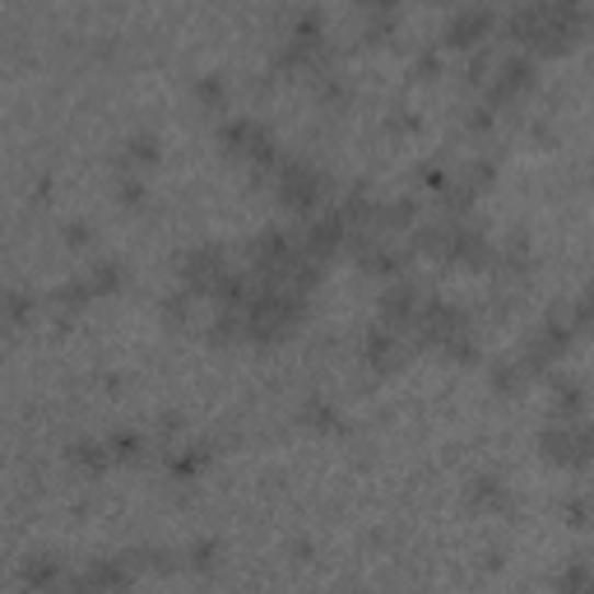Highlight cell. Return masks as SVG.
Segmentation results:
<instances>
[{
  "label": "cell",
  "mask_w": 594,
  "mask_h": 594,
  "mask_svg": "<svg viewBox=\"0 0 594 594\" xmlns=\"http://www.w3.org/2000/svg\"><path fill=\"white\" fill-rule=\"evenodd\" d=\"M419 307H423V293L413 284H395L386 297H381V316L395 334H409L413 321H419Z\"/></svg>",
  "instance_id": "cell-7"
},
{
  "label": "cell",
  "mask_w": 594,
  "mask_h": 594,
  "mask_svg": "<svg viewBox=\"0 0 594 594\" xmlns=\"http://www.w3.org/2000/svg\"><path fill=\"white\" fill-rule=\"evenodd\" d=\"M28 311H33V302H28V293H5V302H0V316L5 321H28Z\"/></svg>",
  "instance_id": "cell-12"
},
{
  "label": "cell",
  "mask_w": 594,
  "mask_h": 594,
  "mask_svg": "<svg viewBox=\"0 0 594 594\" xmlns=\"http://www.w3.org/2000/svg\"><path fill=\"white\" fill-rule=\"evenodd\" d=\"M116 284H122V270H116V265H98L93 279H89L93 293H107V288H116Z\"/></svg>",
  "instance_id": "cell-16"
},
{
  "label": "cell",
  "mask_w": 594,
  "mask_h": 594,
  "mask_svg": "<svg viewBox=\"0 0 594 594\" xmlns=\"http://www.w3.org/2000/svg\"><path fill=\"white\" fill-rule=\"evenodd\" d=\"M61 581H66V571H61L56 558H28V567H24V585L28 590H56Z\"/></svg>",
  "instance_id": "cell-10"
},
{
  "label": "cell",
  "mask_w": 594,
  "mask_h": 594,
  "mask_svg": "<svg viewBox=\"0 0 594 594\" xmlns=\"http://www.w3.org/2000/svg\"><path fill=\"white\" fill-rule=\"evenodd\" d=\"M219 140L232 153H247L255 168H274V163H279V158H274V135L261 122H251V116H232V122L219 130Z\"/></svg>",
  "instance_id": "cell-3"
},
{
  "label": "cell",
  "mask_w": 594,
  "mask_h": 594,
  "mask_svg": "<svg viewBox=\"0 0 594 594\" xmlns=\"http://www.w3.org/2000/svg\"><path fill=\"white\" fill-rule=\"evenodd\" d=\"M558 590H562V594H585V590H590V567H585V562H571L562 576H558Z\"/></svg>",
  "instance_id": "cell-11"
},
{
  "label": "cell",
  "mask_w": 594,
  "mask_h": 594,
  "mask_svg": "<svg viewBox=\"0 0 594 594\" xmlns=\"http://www.w3.org/2000/svg\"><path fill=\"white\" fill-rule=\"evenodd\" d=\"M130 585V558H98L66 581L70 594H122Z\"/></svg>",
  "instance_id": "cell-4"
},
{
  "label": "cell",
  "mask_w": 594,
  "mask_h": 594,
  "mask_svg": "<svg viewBox=\"0 0 594 594\" xmlns=\"http://www.w3.org/2000/svg\"><path fill=\"white\" fill-rule=\"evenodd\" d=\"M585 24V10L581 5H521L516 14H511V33L525 37V43L534 47H544V52H558L567 47L571 37L581 33Z\"/></svg>",
  "instance_id": "cell-1"
},
{
  "label": "cell",
  "mask_w": 594,
  "mask_h": 594,
  "mask_svg": "<svg viewBox=\"0 0 594 594\" xmlns=\"http://www.w3.org/2000/svg\"><path fill=\"white\" fill-rule=\"evenodd\" d=\"M195 93H201V103H209V107H219L228 89H224V79H219V75H205V79H201V84H195Z\"/></svg>",
  "instance_id": "cell-14"
},
{
  "label": "cell",
  "mask_w": 594,
  "mask_h": 594,
  "mask_svg": "<svg viewBox=\"0 0 594 594\" xmlns=\"http://www.w3.org/2000/svg\"><path fill=\"white\" fill-rule=\"evenodd\" d=\"M395 24V10H367V33H386Z\"/></svg>",
  "instance_id": "cell-17"
},
{
  "label": "cell",
  "mask_w": 594,
  "mask_h": 594,
  "mask_svg": "<svg viewBox=\"0 0 594 594\" xmlns=\"http://www.w3.org/2000/svg\"><path fill=\"white\" fill-rule=\"evenodd\" d=\"M544 455L548 460H558V465H590V432H585V423L576 419V423H558V427H548L544 432Z\"/></svg>",
  "instance_id": "cell-5"
},
{
  "label": "cell",
  "mask_w": 594,
  "mask_h": 594,
  "mask_svg": "<svg viewBox=\"0 0 594 594\" xmlns=\"http://www.w3.org/2000/svg\"><path fill=\"white\" fill-rule=\"evenodd\" d=\"M274 172H279V201L297 214H311L316 205L325 201V176L316 172L307 158H279L274 163Z\"/></svg>",
  "instance_id": "cell-2"
},
{
  "label": "cell",
  "mask_w": 594,
  "mask_h": 594,
  "mask_svg": "<svg viewBox=\"0 0 594 594\" xmlns=\"http://www.w3.org/2000/svg\"><path fill=\"white\" fill-rule=\"evenodd\" d=\"M488 28H492V10H483V5H465V10H455V14L446 19V43L469 47V43H479Z\"/></svg>",
  "instance_id": "cell-8"
},
{
  "label": "cell",
  "mask_w": 594,
  "mask_h": 594,
  "mask_svg": "<svg viewBox=\"0 0 594 594\" xmlns=\"http://www.w3.org/2000/svg\"><path fill=\"white\" fill-rule=\"evenodd\" d=\"M473 498H479L483 506H506V488L498 479H479V488H473Z\"/></svg>",
  "instance_id": "cell-15"
},
{
  "label": "cell",
  "mask_w": 594,
  "mask_h": 594,
  "mask_svg": "<svg viewBox=\"0 0 594 594\" xmlns=\"http://www.w3.org/2000/svg\"><path fill=\"white\" fill-rule=\"evenodd\" d=\"M75 460L89 465V469H103V465H112V455H107V446H98V442H79L75 446Z\"/></svg>",
  "instance_id": "cell-13"
},
{
  "label": "cell",
  "mask_w": 594,
  "mask_h": 594,
  "mask_svg": "<svg viewBox=\"0 0 594 594\" xmlns=\"http://www.w3.org/2000/svg\"><path fill=\"white\" fill-rule=\"evenodd\" d=\"M404 358V340L395 330H372L367 334V363L372 367H395Z\"/></svg>",
  "instance_id": "cell-9"
},
{
  "label": "cell",
  "mask_w": 594,
  "mask_h": 594,
  "mask_svg": "<svg viewBox=\"0 0 594 594\" xmlns=\"http://www.w3.org/2000/svg\"><path fill=\"white\" fill-rule=\"evenodd\" d=\"M529 84H534V61L529 56H511V61H502V70L488 79V107L511 103V98H521Z\"/></svg>",
  "instance_id": "cell-6"
}]
</instances>
